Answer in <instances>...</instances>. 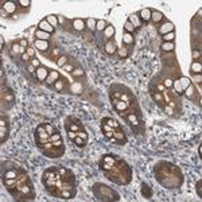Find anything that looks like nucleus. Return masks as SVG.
<instances>
[{"label":"nucleus","mask_w":202,"mask_h":202,"mask_svg":"<svg viewBox=\"0 0 202 202\" xmlns=\"http://www.w3.org/2000/svg\"><path fill=\"white\" fill-rule=\"evenodd\" d=\"M160 49L163 53H173L175 49V45H174V42H163L160 45Z\"/></svg>","instance_id":"obj_21"},{"label":"nucleus","mask_w":202,"mask_h":202,"mask_svg":"<svg viewBox=\"0 0 202 202\" xmlns=\"http://www.w3.org/2000/svg\"><path fill=\"white\" fill-rule=\"evenodd\" d=\"M190 70H191V73L193 74H201L202 65H201L200 61H194V62L191 63V66H190Z\"/></svg>","instance_id":"obj_23"},{"label":"nucleus","mask_w":202,"mask_h":202,"mask_svg":"<svg viewBox=\"0 0 202 202\" xmlns=\"http://www.w3.org/2000/svg\"><path fill=\"white\" fill-rule=\"evenodd\" d=\"M107 26H108V23L105 22L104 19H101V20H97V24H96V30L97 31H105V28H107Z\"/></svg>","instance_id":"obj_32"},{"label":"nucleus","mask_w":202,"mask_h":202,"mask_svg":"<svg viewBox=\"0 0 202 202\" xmlns=\"http://www.w3.org/2000/svg\"><path fill=\"white\" fill-rule=\"evenodd\" d=\"M163 84H164V86H166V89H171V88H173V80L171 78H166Z\"/></svg>","instance_id":"obj_47"},{"label":"nucleus","mask_w":202,"mask_h":202,"mask_svg":"<svg viewBox=\"0 0 202 202\" xmlns=\"http://www.w3.org/2000/svg\"><path fill=\"white\" fill-rule=\"evenodd\" d=\"M85 24H86V28L89 30L90 32H94V31H96V24H97V20L94 19V18H89V19H86Z\"/></svg>","instance_id":"obj_25"},{"label":"nucleus","mask_w":202,"mask_h":202,"mask_svg":"<svg viewBox=\"0 0 202 202\" xmlns=\"http://www.w3.org/2000/svg\"><path fill=\"white\" fill-rule=\"evenodd\" d=\"M163 109H164V112H167V114H173V112H174L173 108H171L170 105H166V107L163 108Z\"/></svg>","instance_id":"obj_55"},{"label":"nucleus","mask_w":202,"mask_h":202,"mask_svg":"<svg viewBox=\"0 0 202 202\" xmlns=\"http://www.w3.org/2000/svg\"><path fill=\"white\" fill-rule=\"evenodd\" d=\"M174 39H175L174 32H168L166 35H163V42H174Z\"/></svg>","instance_id":"obj_41"},{"label":"nucleus","mask_w":202,"mask_h":202,"mask_svg":"<svg viewBox=\"0 0 202 202\" xmlns=\"http://www.w3.org/2000/svg\"><path fill=\"white\" fill-rule=\"evenodd\" d=\"M198 154H200V156L202 155V146H200V147H198Z\"/></svg>","instance_id":"obj_60"},{"label":"nucleus","mask_w":202,"mask_h":202,"mask_svg":"<svg viewBox=\"0 0 202 202\" xmlns=\"http://www.w3.org/2000/svg\"><path fill=\"white\" fill-rule=\"evenodd\" d=\"M76 194H77V189L76 187L65 189V190H61L59 198H62V200H72V198L76 197Z\"/></svg>","instance_id":"obj_10"},{"label":"nucleus","mask_w":202,"mask_h":202,"mask_svg":"<svg viewBox=\"0 0 202 202\" xmlns=\"http://www.w3.org/2000/svg\"><path fill=\"white\" fill-rule=\"evenodd\" d=\"M173 88L175 89V93H177L178 96H181V94H183V93H185V90H183V88H182V85H181L179 80L173 81Z\"/></svg>","instance_id":"obj_29"},{"label":"nucleus","mask_w":202,"mask_h":202,"mask_svg":"<svg viewBox=\"0 0 202 202\" xmlns=\"http://www.w3.org/2000/svg\"><path fill=\"white\" fill-rule=\"evenodd\" d=\"M67 61H69V57H66V55H61L59 58L57 59V65L63 67V66L66 65V62H67Z\"/></svg>","instance_id":"obj_39"},{"label":"nucleus","mask_w":202,"mask_h":202,"mask_svg":"<svg viewBox=\"0 0 202 202\" xmlns=\"http://www.w3.org/2000/svg\"><path fill=\"white\" fill-rule=\"evenodd\" d=\"M8 133H9L8 120L2 114V117H0V143L2 144L8 139Z\"/></svg>","instance_id":"obj_2"},{"label":"nucleus","mask_w":202,"mask_h":202,"mask_svg":"<svg viewBox=\"0 0 202 202\" xmlns=\"http://www.w3.org/2000/svg\"><path fill=\"white\" fill-rule=\"evenodd\" d=\"M194 76H195V81H197L198 84H201V78H202L201 74H194Z\"/></svg>","instance_id":"obj_59"},{"label":"nucleus","mask_w":202,"mask_h":202,"mask_svg":"<svg viewBox=\"0 0 202 202\" xmlns=\"http://www.w3.org/2000/svg\"><path fill=\"white\" fill-rule=\"evenodd\" d=\"M124 30H125V32H128V34H132L133 35V32H135V27H133V24L129 22V20H127L125 23H124Z\"/></svg>","instance_id":"obj_34"},{"label":"nucleus","mask_w":202,"mask_h":202,"mask_svg":"<svg viewBox=\"0 0 202 202\" xmlns=\"http://www.w3.org/2000/svg\"><path fill=\"white\" fill-rule=\"evenodd\" d=\"M101 123H105V124H108V125H110V127L113 128V129H119V128H121L120 123H117L116 120L110 119V117H105V119H103V120H101Z\"/></svg>","instance_id":"obj_22"},{"label":"nucleus","mask_w":202,"mask_h":202,"mask_svg":"<svg viewBox=\"0 0 202 202\" xmlns=\"http://www.w3.org/2000/svg\"><path fill=\"white\" fill-rule=\"evenodd\" d=\"M72 76L73 77H85V72H84L81 67H76V69L72 72Z\"/></svg>","instance_id":"obj_38"},{"label":"nucleus","mask_w":202,"mask_h":202,"mask_svg":"<svg viewBox=\"0 0 202 202\" xmlns=\"http://www.w3.org/2000/svg\"><path fill=\"white\" fill-rule=\"evenodd\" d=\"M77 136H80V137H82V139L88 140V133H86V132H85V131H84V129L78 131V132H77Z\"/></svg>","instance_id":"obj_50"},{"label":"nucleus","mask_w":202,"mask_h":202,"mask_svg":"<svg viewBox=\"0 0 202 202\" xmlns=\"http://www.w3.org/2000/svg\"><path fill=\"white\" fill-rule=\"evenodd\" d=\"M59 54H61V50L59 47L54 46V47H50V59H58L59 58Z\"/></svg>","instance_id":"obj_28"},{"label":"nucleus","mask_w":202,"mask_h":202,"mask_svg":"<svg viewBox=\"0 0 202 202\" xmlns=\"http://www.w3.org/2000/svg\"><path fill=\"white\" fill-rule=\"evenodd\" d=\"M104 51H105L108 55H113V54L117 51V46H116V43H114L113 39L107 40V43L104 45Z\"/></svg>","instance_id":"obj_11"},{"label":"nucleus","mask_w":202,"mask_h":202,"mask_svg":"<svg viewBox=\"0 0 202 202\" xmlns=\"http://www.w3.org/2000/svg\"><path fill=\"white\" fill-rule=\"evenodd\" d=\"M174 28H175V26L171 22H164L162 26H159L158 32H159L160 35H166L168 32H174Z\"/></svg>","instance_id":"obj_9"},{"label":"nucleus","mask_w":202,"mask_h":202,"mask_svg":"<svg viewBox=\"0 0 202 202\" xmlns=\"http://www.w3.org/2000/svg\"><path fill=\"white\" fill-rule=\"evenodd\" d=\"M59 78H61V76H59L58 72H55V70H50V73H49V76H47L45 82H46L47 86H54V84H55Z\"/></svg>","instance_id":"obj_8"},{"label":"nucleus","mask_w":202,"mask_h":202,"mask_svg":"<svg viewBox=\"0 0 202 202\" xmlns=\"http://www.w3.org/2000/svg\"><path fill=\"white\" fill-rule=\"evenodd\" d=\"M38 30H42V31H45V32H49L50 35L55 31V28L50 24L49 22H47L46 19H43V20H40L39 22V24H38Z\"/></svg>","instance_id":"obj_13"},{"label":"nucleus","mask_w":202,"mask_h":202,"mask_svg":"<svg viewBox=\"0 0 202 202\" xmlns=\"http://www.w3.org/2000/svg\"><path fill=\"white\" fill-rule=\"evenodd\" d=\"M27 72H28V73H31V74H32V76H34V77H35V73H36V69H35V67H34V66L31 65V63H30V65H28V66H27Z\"/></svg>","instance_id":"obj_51"},{"label":"nucleus","mask_w":202,"mask_h":202,"mask_svg":"<svg viewBox=\"0 0 202 202\" xmlns=\"http://www.w3.org/2000/svg\"><path fill=\"white\" fill-rule=\"evenodd\" d=\"M2 101H3V104H4V103H9L11 105L13 104V101H15V96H13V93H12L11 89L4 88V86L2 88Z\"/></svg>","instance_id":"obj_4"},{"label":"nucleus","mask_w":202,"mask_h":202,"mask_svg":"<svg viewBox=\"0 0 202 202\" xmlns=\"http://www.w3.org/2000/svg\"><path fill=\"white\" fill-rule=\"evenodd\" d=\"M73 141H74V144H76V146L78 147V148H84V147L86 146V140L82 139V137H80V136H77Z\"/></svg>","instance_id":"obj_35"},{"label":"nucleus","mask_w":202,"mask_h":202,"mask_svg":"<svg viewBox=\"0 0 202 202\" xmlns=\"http://www.w3.org/2000/svg\"><path fill=\"white\" fill-rule=\"evenodd\" d=\"M46 20L54 27V28H55V26H58V16H55V15H49V16L46 18Z\"/></svg>","instance_id":"obj_36"},{"label":"nucleus","mask_w":202,"mask_h":202,"mask_svg":"<svg viewBox=\"0 0 202 202\" xmlns=\"http://www.w3.org/2000/svg\"><path fill=\"white\" fill-rule=\"evenodd\" d=\"M112 105L113 108L117 110V112H124V110H128L129 109V107H128V104L125 103V101H123V100H120V99H112Z\"/></svg>","instance_id":"obj_6"},{"label":"nucleus","mask_w":202,"mask_h":202,"mask_svg":"<svg viewBox=\"0 0 202 202\" xmlns=\"http://www.w3.org/2000/svg\"><path fill=\"white\" fill-rule=\"evenodd\" d=\"M49 70H47V67L45 66H40L36 69V73H35V77H36V80H39V81H46L47 78V76H49Z\"/></svg>","instance_id":"obj_16"},{"label":"nucleus","mask_w":202,"mask_h":202,"mask_svg":"<svg viewBox=\"0 0 202 202\" xmlns=\"http://www.w3.org/2000/svg\"><path fill=\"white\" fill-rule=\"evenodd\" d=\"M93 193L96 194L97 200L100 201H119L120 195L114 190L109 189L104 183H94L93 185Z\"/></svg>","instance_id":"obj_1"},{"label":"nucleus","mask_w":202,"mask_h":202,"mask_svg":"<svg viewBox=\"0 0 202 202\" xmlns=\"http://www.w3.org/2000/svg\"><path fill=\"white\" fill-rule=\"evenodd\" d=\"M50 38V34L49 32H45L42 30H36L35 31V39H39V40H49Z\"/></svg>","instance_id":"obj_27"},{"label":"nucleus","mask_w":202,"mask_h":202,"mask_svg":"<svg viewBox=\"0 0 202 202\" xmlns=\"http://www.w3.org/2000/svg\"><path fill=\"white\" fill-rule=\"evenodd\" d=\"M101 129L104 131V132H113V128L110 127V125H108V124H105V123H101Z\"/></svg>","instance_id":"obj_44"},{"label":"nucleus","mask_w":202,"mask_h":202,"mask_svg":"<svg viewBox=\"0 0 202 202\" xmlns=\"http://www.w3.org/2000/svg\"><path fill=\"white\" fill-rule=\"evenodd\" d=\"M16 2H6V4L3 6V9L7 12V13H13L16 11Z\"/></svg>","instance_id":"obj_19"},{"label":"nucleus","mask_w":202,"mask_h":202,"mask_svg":"<svg viewBox=\"0 0 202 202\" xmlns=\"http://www.w3.org/2000/svg\"><path fill=\"white\" fill-rule=\"evenodd\" d=\"M11 50H12V54H15V55H16L18 53H20V50H22V46H20L19 43H13Z\"/></svg>","instance_id":"obj_45"},{"label":"nucleus","mask_w":202,"mask_h":202,"mask_svg":"<svg viewBox=\"0 0 202 202\" xmlns=\"http://www.w3.org/2000/svg\"><path fill=\"white\" fill-rule=\"evenodd\" d=\"M65 129H66V132L67 131H74V132H78V131L81 129H84V125H82V123H74V121L70 120V117H67V119L65 120Z\"/></svg>","instance_id":"obj_3"},{"label":"nucleus","mask_w":202,"mask_h":202,"mask_svg":"<svg viewBox=\"0 0 202 202\" xmlns=\"http://www.w3.org/2000/svg\"><path fill=\"white\" fill-rule=\"evenodd\" d=\"M35 47L39 50V51H42V53H46V51H49L50 50V43H49V40H39V39H35Z\"/></svg>","instance_id":"obj_14"},{"label":"nucleus","mask_w":202,"mask_h":202,"mask_svg":"<svg viewBox=\"0 0 202 202\" xmlns=\"http://www.w3.org/2000/svg\"><path fill=\"white\" fill-rule=\"evenodd\" d=\"M133 40H135V39H133V35H132V34L125 32V34L123 35V43H124V45H132Z\"/></svg>","instance_id":"obj_33"},{"label":"nucleus","mask_w":202,"mask_h":202,"mask_svg":"<svg viewBox=\"0 0 202 202\" xmlns=\"http://www.w3.org/2000/svg\"><path fill=\"white\" fill-rule=\"evenodd\" d=\"M63 69H65V70H66V72H69V73H72V72H73V70H74V69H76V67H74L73 65H67V63H66V65H65V66H63Z\"/></svg>","instance_id":"obj_54"},{"label":"nucleus","mask_w":202,"mask_h":202,"mask_svg":"<svg viewBox=\"0 0 202 202\" xmlns=\"http://www.w3.org/2000/svg\"><path fill=\"white\" fill-rule=\"evenodd\" d=\"M67 137H69L70 140H74L77 137V132H74V131H67Z\"/></svg>","instance_id":"obj_52"},{"label":"nucleus","mask_w":202,"mask_h":202,"mask_svg":"<svg viewBox=\"0 0 202 202\" xmlns=\"http://www.w3.org/2000/svg\"><path fill=\"white\" fill-rule=\"evenodd\" d=\"M19 45L23 47V49H26L27 50V46H28V42H27V39H20V42H19Z\"/></svg>","instance_id":"obj_53"},{"label":"nucleus","mask_w":202,"mask_h":202,"mask_svg":"<svg viewBox=\"0 0 202 202\" xmlns=\"http://www.w3.org/2000/svg\"><path fill=\"white\" fill-rule=\"evenodd\" d=\"M163 19H164V15L160 11H152V13H151V20L154 23H160Z\"/></svg>","instance_id":"obj_24"},{"label":"nucleus","mask_w":202,"mask_h":202,"mask_svg":"<svg viewBox=\"0 0 202 202\" xmlns=\"http://www.w3.org/2000/svg\"><path fill=\"white\" fill-rule=\"evenodd\" d=\"M117 53H119V55H120V58H127L128 57V49L127 47H120L119 50H117Z\"/></svg>","instance_id":"obj_40"},{"label":"nucleus","mask_w":202,"mask_h":202,"mask_svg":"<svg viewBox=\"0 0 202 202\" xmlns=\"http://www.w3.org/2000/svg\"><path fill=\"white\" fill-rule=\"evenodd\" d=\"M54 88L57 89V92H63V90H65V78L61 77V78L54 84Z\"/></svg>","instance_id":"obj_30"},{"label":"nucleus","mask_w":202,"mask_h":202,"mask_svg":"<svg viewBox=\"0 0 202 202\" xmlns=\"http://www.w3.org/2000/svg\"><path fill=\"white\" fill-rule=\"evenodd\" d=\"M202 186V179H200L197 182V193H198V197H202V191H201V187Z\"/></svg>","instance_id":"obj_49"},{"label":"nucleus","mask_w":202,"mask_h":202,"mask_svg":"<svg viewBox=\"0 0 202 202\" xmlns=\"http://www.w3.org/2000/svg\"><path fill=\"white\" fill-rule=\"evenodd\" d=\"M113 137L116 139L117 141V144H120V146H123V144H125L127 143V136H125V133H124V131L121 129V128H119V129H114V132H113Z\"/></svg>","instance_id":"obj_7"},{"label":"nucleus","mask_w":202,"mask_h":202,"mask_svg":"<svg viewBox=\"0 0 202 202\" xmlns=\"http://www.w3.org/2000/svg\"><path fill=\"white\" fill-rule=\"evenodd\" d=\"M128 20H129V22L132 23L135 28H137V27H140V26H141V22H140L139 15H137V13H132V15H129V18H128Z\"/></svg>","instance_id":"obj_26"},{"label":"nucleus","mask_w":202,"mask_h":202,"mask_svg":"<svg viewBox=\"0 0 202 202\" xmlns=\"http://www.w3.org/2000/svg\"><path fill=\"white\" fill-rule=\"evenodd\" d=\"M151 13H152V9H150V8H143L139 13H137V15H139L140 22L147 23V22H150V20H151Z\"/></svg>","instance_id":"obj_15"},{"label":"nucleus","mask_w":202,"mask_h":202,"mask_svg":"<svg viewBox=\"0 0 202 202\" xmlns=\"http://www.w3.org/2000/svg\"><path fill=\"white\" fill-rule=\"evenodd\" d=\"M30 58H31V57H30L27 53H26V54H23V55H22V59L24 61V62H27V61H30Z\"/></svg>","instance_id":"obj_57"},{"label":"nucleus","mask_w":202,"mask_h":202,"mask_svg":"<svg viewBox=\"0 0 202 202\" xmlns=\"http://www.w3.org/2000/svg\"><path fill=\"white\" fill-rule=\"evenodd\" d=\"M72 26H73V28L76 30V31H80V32H82L86 28L85 20H82V19H74L72 22Z\"/></svg>","instance_id":"obj_18"},{"label":"nucleus","mask_w":202,"mask_h":202,"mask_svg":"<svg viewBox=\"0 0 202 202\" xmlns=\"http://www.w3.org/2000/svg\"><path fill=\"white\" fill-rule=\"evenodd\" d=\"M179 82H181L182 88H183V90H186L187 88L191 85V81L189 80V78H186V77H181V78H179Z\"/></svg>","instance_id":"obj_37"},{"label":"nucleus","mask_w":202,"mask_h":202,"mask_svg":"<svg viewBox=\"0 0 202 202\" xmlns=\"http://www.w3.org/2000/svg\"><path fill=\"white\" fill-rule=\"evenodd\" d=\"M31 65L35 67V69H38V67L42 66V65H40V61H39L38 58H32V59H31Z\"/></svg>","instance_id":"obj_46"},{"label":"nucleus","mask_w":202,"mask_h":202,"mask_svg":"<svg viewBox=\"0 0 202 202\" xmlns=\"http://www.w3.org/2000/svg\"><path fill=\"white\" fill-rule=\"evenodd\" d=\"M140 193L141 195H143L144 198H147V200H150V198H152V189L150 187V185H147V183H141V186H140Z\"/></svg>","instance_id":"obj_17"},{"label":"nucleus","mask_w":202,"mask_h":202,"mask_svg":"<svg viewBox=\"0 0 202 202\" xmlns=\"http://www.w3.org/2000/svg\"><path fill=\"white\" fill-rule=\"evenodd\" d=\"M26 53L28 54L31 58H34V49H32V47H27V51H26Z\"/></svg>","instance_id":"obj_56"},{"label":"nucleus","mask_w":202,"mask_h":202,"mask_svg":"<svg viewBox=\"0 0 202 202\" xmlns=\"http://www.w3.org/2000/svg\"><path fill=\"white\" fill-rule=\"evenodd\" d=\"M114 32H116V30H114V27L112 24H108L107 26V28H105V31H104V38H105L107 40H109V39H113V35H114Z\"/></svg>","instance_id":"obj_20"},{"label":"nucleus","mask_w":202,"mask_h":202,"mask_svg":"<svg viewBox=\"0 0 202 202\" xmlns=\"http://www.w3.org/2000/svg\"><path fill=\"white\" fill-rule=\"evenodd\" d=\"M114 132V131H113ZM113 132H104V135H105L107 139H110V137H113Z\"/></svg>","instance_id":"obj_58"},{"label":"nucleus","mask_w":202,"mask_h":202,"mask_svg":"<svg viewBox=\"0 0 202 202\" xmlns=\"http://www.w3.org/2000/svg\"><path fill=\"white\" fill-rule=\"evenodd\" d=\"M20 7H23V8H28L30 4H31V2L30 0H19V2H16Z\"/></svg>","instance_id":"obj_43"},{"label":"nucleus","mask_w":202,"mask_h":202,"mask_svg":"<svg viewBox=\"0 0 202 202\" xmlns=\"http://www.w3.org/2000/svg\"><path fill=\"white\" fill-rule=\"evenodd\" d=\"M81 89H82V86L80 85V82H78V81L70 85V92L74 93V94H80L81 92H82V90H81Z\"/></svg>","instance_id":"obj_31"},{"label":"nucleus","mask_w":202,"mask_h":202,"mask_svg":"<svg viewBox=\"0 0 202 202\" xmlns=\"http://www.w3.org/2000/svg\"><path fill=\"white\" fill-rule=\"evenodd\" d=\"M59 139H62V136L59 135V132H55L50 136V141H55V140H59Z\"/></svg>","instance_id":"obj_48"},{"label":"nucleus","mask_w":202,"mask_h":202,"mask_svg":"<svg viewBox=\"0 0 202 202\" xmlns=\"http://www.w3.org/2000/svg\"><path fill=\"white\" fill-rule=\"evenodd\" d=\"M151 96H152V99H154V101L158 104L159 107H162V108H164L167 105V104H164V96L162 94V92H156V90H151Z\"/></svg>","instance_id":"obj_12"},{"label":"nucleus","mask_w":202,"mask_h":202,"mask_svg":"<svg viewBox=\"0 0 202 202\" xmlns=\"http://www.w3.org/2000/svg\"><path fill=\"white\" fill-rule=\"evenodd\" d=\"M43 125H45L46 131H47V132H49V135H50V136H51L53 133H55V132H57V131H55V128H54V127H53V125H51V124H50V123H46V124H43Z\"/></svg>","instance_id":"obj_42"},{"label":"nucleus","mask_w":202,"mask_h":202,"mask_svg":"<svg viewBox=\"0 0 202 202\" xmlns=\"http://www.w3.org/2000/svg\"><path fill=\"white\" fill-rule=\"evenodd\" d=\"M43 155L47 158H59L62 156L63 152H65V147H61V148H55L53 147L51 150H47V151H42Z\"/></svg>","instance_id":"obj_5"}]
</instances>
